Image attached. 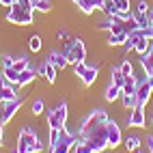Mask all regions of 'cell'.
Returning a JSON list of instances; mask_svg holds the SVG:
<instances>
[{
	"label": "cell",
	"mask_w": 153,
	"mask_h": 153,
	"mask_svg": "<svg viewBox=\"0 0 153 153\" xmlns=\"http://www.w3.org/2000/svg\"><path fill=\"white\" fill-rule=\"evenodd\" d=\"M149 48H151V39H149V37H145V35L138 37V39H136V43H134V50H136L138 54L149 52Z\"/></svg>",
	"instance_id": "cell-21"
},
{
	"label": "cell",
	"mask_w": 153,
	"mask_h": 153,
	"mask_svg": "<svg viewBox=\"0 0 153 153\" xmlns=\"http://www.w3.org/2000/svg\"><path fill=\"white\" fill-rule=\"evenodd\" d=\"M101 4H104V0H80L78 2V9L82 13L91 15V13H95L97 9H101Z\"/></svg>",
	"instance_id": "cell-16"
},
{
	"label": "cell",
	"mask_w": 153,
	"mask_h": 153,
	"mask_svg": "<svg viewBox=\"0 0 153 153\" xmlns=\"http://www.w3.org/2000/svg\"><path fill=\"white\" fill-rule=\"evenodd\" d=\"M37 74L41 76V78H45L48 82L52 84V82H56V74H58V69H56V67H54L52 63H48V60H43V63L37 67Z\"/></svg>",
	"instance_id": "cell-13"
},
{
	"label": "cell",
	"mask_w": 153,
	"mask_h": 153,
	"mask_svg": "<svg viewBox=\"0 0 153 153\" xmlns=\"http://www.w3.org/2000/svg\"><path fill=\"white\" fill-rule=\"evenodd\" d=\"M97 74H99V67L97 63H76L74 65V76H78L80 80H82L84 86H93L95 80H97Z\"/></svg>",
	"instance_id": "cell-6"
},
{
	"label": "cell",
	"mask_w": 153,
	"mask_h": 153,
	"mask_svg": "<svg viewBox=\"0 0 153 153\" xmlns=\"http://www.w3.org/2000/svg\"><path fill=\"white\" fill-rule=\"evenodd\" d=\"M125 41H127V33H110L108 37L110 45H125Z\"/></svg>",
	"instance_id": "cell-24"
},
{
	"label": "cell",
	"mask_w": 153,
	"mask_h": 153,
	"mask_svg": "<svg viewBox=\"0 0 153 153\" xmlns=\"http://www.w3.org/2000/svg\"><path fill=\"white\" fill-rule=\"evenodd\" d=\"M30 110H33V114H35V117H41V114H43V110H45L43 99H35V101H33V108H30Z\"/></svg>",
	"instance_id": "cell-30"
},
{
	"label": "cell",
	"mask_w": 153,
	"mask_h": 153,
	"mask_svg": "<svg viewBox=\"0 0 153 153\" xmlns=\"http://www.w3.org/2000/svg\"><path fill=\"white\" fill-rule=\"evenodd\" d=\"M35 2H41V0H33V4H35Z\"/></svg>",
	"instance_id": "cell-42"
},
{
	"label": "cell",
	"mask_w": 153,
	"mask_h": 153,
	"mask_svg": "<svg viewBox=\"0 0 153 153\" xmlns=\"http://www.w3.org/2000/svg\"><path fill=\"white\" fill-rule=\"evenodd\" d=\"M119 69H121V71H123V76H125V78H127V76H134V67H131V63H129V60H127V58H125V60H123V63H121V65H119Z\"/></svg>",
	"instance_id": "cell-33"
},
{
	"label": "cell",
	"mask_w": 153,
	"mask_h": 153,
	"mask_svg": "<svg viewBox=\"0 0 153 153\" xmlns=\"http://www.w3.org/2000/svg\"><path fill=\"white\" fill-rule=\"evenodd\" d=\"M138 147H140V138L138 136H129V138H125V149L127 151H138Z\"/></svg>",
	"instance_id": "cell-28"
},
{
	"label": "cell",
	"mask_w": 153,
	"mask_h": 153,
	"mask_svg": "<svg viewBox=\"0 0 153 153\" xmlns=\"http://www.w3.org/2000/svg\"><path fill=\"white\" fill-rule=\"evenodd\" d=\"M74 2H76V4H78V2H80V0H74Z\"/></svg>",
	"instance_id": "cell-43"
},
{
	"label": "cell",
	"mask_w": 153,
	"mask_h": 153,
	"mask_svg": "<svg viewBox=\"0 0 153 153\" xmlns=\"http://www.w3.org/2000/svg\"><path fill=\"white\" fill-rule=\"evenodd\" d=\"M63 54L67 56L69 65H76V63H84L86 60V48L80 39H67L65 45H63Z\"/></svg>",
	"instance_id": "cell-5"
},
{
	"label": "cell",
	"mask_w": 153,
	"mask_h": 153,
	"mask_svg": "<svg viewBox=\"0 0 153 153\" xmlns=\"http://www.w3.org/2000/svg\"><path fill=\"white\" fill-rule=\"evenodd\" d=\"M33 11L35 9H28L24 4H19L17 0L9 7V13H7V22L17 24V26H30L33 24Z\"/></svg>",
	"instance_id": "cell-4"
},
{
	"label": "cell",
	"mask_w": 153,
	"mask_h": 153,
	"mask_svg": "<svg viewBox=\"0 0 153 153\" xmlns=\"http://www.w3.org/2000/svg\"><path fill=\"white\" fill-rule=\"evenodd\" d=\"M19 106H22V99L19 97L7 101V104H0V125H7L9 121L15 117V112L19 110Z\"/></svg>",
	"instance_id": "cell-9"
},
{
	"label": "cell",
	"mask_w": 153,
	"mask_h": 153,
	"mask_svg": "<svg viewBox=\"0 0 153 153\" xmlns=\"http://www.w3.org/2000/svg\"><path fill=\"white\" fill-rule=\"evenodd\" d=\"M149 121H151V125H153V110H151V117H149Z\"/></svg>",
	"instance_id": "cell-41"
},
{
	"label": "cell",
	"mask_w": 153,
	"mask_h": 153,
	"mask_svg": "<svg viewBox=\"0 0 153 153\" xmlns=\"http://www.w3.org/2000/svg\"><path fill=\"white\" fill-rule=\"evenodd\" d=\"M136 153H142V151H140V149H138V151H136Z\"/></svg>",
	"instance_id": "cell-44"
},
{
	"label": "cell",
	"mask_w": 153,
	"mask_h": 153,
	"mask_svg": "<svg viewBox=\"0 0 153 153\" xmlns=\"http://www.w3.org/2000/svg\"><path fill=\"white\" fill-rule=\"evenodd\" d=\"M108 121L110 117L101 108H97L80 125V140L86 142L93 153H104L108 149Z\"/></svg>",
	"instance_id": "cell-1"
},
{
	"label": "cell",
	"mask_w": 153,
	"mask_h": 153,
	"mask_svg": "<svg viewBox=\"0 0 153 153\" xmlns=\"http://www.w3.org/2000/svg\"><path fill=\"white\" fill-rule=\"evenodd\" d=\"M140 65H142V69H145V76L153 82V45L149 48V52L140 54Z\"/></svg>",
	"instance_id": "cell-15"
},
{
	"label": "cell",
	"mask_w": 153,
	"mask_h": 153,
	"mask_svg": "<svg viewBox=\"0 0 153 153\" xmlns=\"http://www.w3.org/2000/svg\"><path fill=\"white\" fill-rule=\"evenodd\" d=\"M43 149V142L39 140L35 127L30 125H22V129H19V136H17V142L11 153H41Z\"/></svg>",
	"instance_id": "cell-2"
},
{
	"label": "cell",
	"mask_w": 153,
	"mask_h": 153,
	"mask_svg": "<svg viewBox=\"0 0 153 153\" xmlns=\"http://www.w3.org/2000/svg\"><path fill=\"white\" fill-rule=\"evenodd\" d=\"M78 140H80V136L71 134V131H67V129L63 127V129H58L56 140L48 145V153H69L71 149L78 145Z\"/></svg>",
	"instance_id": "cell-3"
},
{
	"label": "cell",
	"mask_w": 153,
	"mask_h": 153,
	"mask_svg": "<svg viewBox=\"0 0 153 153\" xmlns=\"http://www.w3.org/2000/svg\"><path fill=\"white\" fill-rule=\"evenodd\" d=\"M45 60H48V63H52L58 71H60V69H65V67L69 65V60H67V56L63 54V50H60V52H58V50H52V52L48 54Z\"/></svg>",
	"instance_id": "cell-14"
},
{
	"label": "cell",
	"mask_w": 153,
	"mask_h": 153,
	"mask_svg": "<svg viewBox=\"0 0 153 153\" xmlns=\"http://www.w3.org/2000/svg\"><path fill=\"white\" fill-rule=\"evenodd\" d=\"M13 2H15V0H0V4H2V7H7V9H9V7H11Z\"/></svg>",
	"instance_id": "cell-40"
},
{
	"label": "cell",
	"mask_w": 153,
	"mask_h": 153,
	"mask_svg": "<svg viewBox=\"0 0 153 153\" xmlns=\"http://www.w3.org/2000/svg\"><path fill=\"white\" fill-rule=\"evenodd\" d=\"M37 69H33V67H28V69H24L22 74H19V80H17V84L19 86H26V84H30V82H35L37 80Z\"/></svg>",
	"instance_id": "cell-17"
},
{
	"label": "cell",
	"mask_w": 153,
	"mask_h": 153,
	"mask_svg": "<svg viewBox=\"0 0 153 153\" xmlns=\"http://www.w3.org/2000/svg\"><path fill=\"white\" fill-rule=\"evenodd\" d=\"M136 88H138V78L136 76H127L125 84H123V95H136Z\"/></svg>",
	"instance_id": "cell-19"
},
{
	"label": "cell",
	"mask_w": 153,
	"mask_h": 153,
	"mask_svg": "<svg viewBox=\"0 0 153 153\" xmlns=\"http://www.w3.org/2000/svg\"><path fill=\"white\" fill-rule=\"evenodd\" d=\"M13 67L19 71V74H22L24 69H28L30 67V60L26 58V56H19V58H15V63H13Z\"/></svg>",
	"instance_id": "cell-29"
},
{
	"label": "cell",
	"mask_w": 153,
	"mask_h": 153,
	"mask_svg": "<svg viewBox=\"0 0 153 153\" xmlns=\"http://www.w3.org/2000/svg\"><path fill=\"white\" fill-rule=\"evenodd\" d=\"M110 82L123 88V84H125V76H123V71H121L119 67H112V69H110Z\"/></svg>",
	"instance_id": "cell-20"
},
{
	"label": "cell",
	"mask_w": 153,
	"mask_h": 153,
	"mask_svg": "<svg viewBox=\"0 0 153 153\" xmlns=\"http://www.w3.org/2000/svg\"><path fill=\"white\" fill-rule=\"evenodd\" d=\"M121 93H123V88L110 82V84H108V88H106V99H108V101H117V99L121 97Z\"/></svg>",
	"instance_id": "cell-22"
},
{
	"label": "cell",
	"mask_w": 153,
	"mask_h": 153,
	"mask_svg": "<svg viewBox=\"0 0 153 153\" xmlns=\"http://www.w3.org/2000/svg\"><path fill=\"white\" fill-rule=\"evenodd\" d=\"M151 93H153V82L145 76L142 80H138V88H136V101H138V106L145 108L149 104V99H151Z\"/></svg>",
	"instance_id": "cell-8"
},
{
	"label": "cell",
	"mask_w": 153,
	"mask_h": 153,
	"mask_svg": "<svg viewBox=\"0 0 153 153\" xmlns=\"http://www.w3.org/2000/svg\"><path fill=\"white\" fill-rule=\"evenodd\" d=\"M19 4H24V7H28V9H33V0H17Z\"/></svg>",
	"instance_id": "cell-39"
},
{
	"label": "cell",
	"mask_w": 153,
	"mask_h": 153,
	"mask_svg": "<svg viewBox=\"0 0 153 153\" xmlns=\"http://www.w3.org/2000/svg\"><path fill=\"white\" fill-rule=\"evenodd\" d=\"M33 9H37V11H41V13H48V11H52V2H50V0H41V2H35Z\"/></svg>",
	"instance_id": "cell-31"
},
{
	"label": "cell",
	"mask_w": 153,
	"mask_h": 153,
	"mask_svg": "<svg viewBox=\"0 0 153 153\" xmlns=\"http://www.w3.org/2000/svg\"><path fill=\"white\" fill-rule=\"evenodd\" d=\"M41 45H43V39L39 37V35H33V37H30V41H28L30 52H41Z\"/></svg>",
	"instance_id": "cell-27"
},
{
	"label": "cell",
	"mask_w": 153,
	"mask_h": 153,
	"mask_svg": "<svg viewBox=\"0 0 153 153\" xmlns=\"http://www.w3.org/2000/svg\"><path fill=\"white\" fill-rule=\"evenodd\" d=\"M74 153H93V149H91L86 142H82V140H78V145L74 147Z\"/></svg>",
	"instance_id": "cell-35"
},
{
	"label": "cell",
	"mask_w": 153,
	"mask_h": 153,
	"mask_svg": "<svg viewBox=\"0 0 153 153\" xmlns=\"http://www.w3.org/2000/svg\"><path fill=\"white\" fill-rule=\"evenodd\" d=\"M147 123V119H145V108L142 106H136L134 110L129 112V117H127V125L129 127H145Z\"/></svg>",
	"instance_id": "cell-12"
},
{
	"label": "cell",
	"mask_w": 153,
	"mask_h": 153,
	"mask_svg": "<svg viewBox=\"0 0 153 153\" xmlns=\"http://www.w3.org/2000/svg\"><path fill=\"white\" fill-rule=\"evenodd\" d=\"M147 145H149V153H153V136H147Z\"/></svg>",
	"instance_id": "cell-37"
},
{
	"label": "cell",
	"mask_w": 153,
	"mask_h": 153,
	"mask_svg": "<svg viewBox=\"0 0 153 153\" xmlns=\"http://www.w3.org/2000/svg\"><path fill=\"white\" fill-rule=\"evenodd\" d=\"M2 78H4V80H9V82H13V84H17V80H19V71H17L15 67L2 69ZM17 86H19V84H17Z\"/></svg>",
	"instance_id": "cell-25"
},
{
	"label": "cell",
	"mask_w": 153,
	"mask_h": 153,
	"mask_svg": "<svg viewBox=\"0 0 153 153\" xmlns=\"http://www.w3.org/2000/svg\"><path fill=\"white\" fill-rule=\"evenodd\" d=\"M56 39H63V41H67V39H71V37H69L67 30H58V33H56Z\"/></svg>",
	"instance_id": "cell-36"
},
{
	"label": "cell",
	"mask_w": 153,
	"mask_h": 153,
	"mask_svg": "<svg viewBox=\"0 0 153 153\" xmlns=\"http://www.w3.org/2000/svg\"><path fill=\"white\" fill-rule=\"evenodd\" d=\"M121 142H123L121 129H119V125H117V121H114V119H110V121H108V147H110V149H114V147L121 145Z\"/></svg>",
	"instance_id": "cell-11"
},
{
	"label": "cell",
	"mask_w": 153,
	"mask_h": 153,
	"mask_svg": "<svg viewBox=\"0 0 153 153\" xmlns=\"http://www.w3.org/2000/svg\"><path fill=\"white\" fill-rule=\"evenodd\" d=\"M4 125H0V149H2V145H4V129H2Z\"/></svg>",
	"instance_id": "cell-38"
},
{
	"label": "cell",
	"mask_w": 153,
	"mask_h": 153,
	"mask_svg": "<svg viewBox=\"0 0 153 153\" xmlns=\"http://www.w3.org/2000/svg\"><path fill=\"white\" fill-rule=\"evenodd\" d=\"M17 97V84L9 82L0 76V104H7V101H11Z\"/></svg>",
	"instance_id": "cell-10"
},
{
	"label": "cell",
	"mask_w": 153,
	"mask_h": 153,
	"mask_svg": "<svg viewBox=\"0 0 153 153\" xmlns=\"http://www.w3.org/2000/svg\"><path fill=\"white\" fill-rule=\"evenodd\" d=\"M121 101H123V108H125V110H129V112L138 106L136 95H123V93H121Z\"/></svg>",
	"instance_id": "cell-26"
},
{
	"label": "cell",
	"mask_w": 153,
	"mask_h": 153,
	"mask_svg": "<svg viewBox=\"0 0 153 153\" xmlns=\"http://www.w3.org/2000/svg\"><path fill=\"white\" fill-rule=\"evenodd\" d=\"M149 11H140V9H131V15H134V19H136V24H138V28H147L149 26V15H147Z\"/></svg>",
	"instance_id": "cell-18"
},
{
	"label": "cell",
	"mask_w": 153,
	"mask_h": 153,
	"mask_svg": "<svg viewBox=\"0 0 153 153\" xmlns=\"http://www.w3.org/2000/svg\"><path fill=\"white\" fill-rule=\"evenodd\" d=\"M117 2V9L121 13H131V2L129 0H114Z\"/></svg>",
	"instance_id": "cell-32"
},
{
	"label": "cell",
	"mask_w": 153,
	"mask_h": 153,
	"mask_svg": "<svg viewBox=\"0 0 153 153\" xmlns=\"http://www.w3.org/2000/svg\"><path fill=\"white\" fill-rule=\"evenodd\" d=\"M101 11H104L108 17H117V15H119V9H117V2H114V0H104Z\"/></svg>",
	"instance_id": "cell-23"
},
{
	"label": "cell",
	"mask_w": 153,
	"mask_h": 153,
	"mask_svg": "<svg viewBox=\"0 0 153 153\" xmlns=\"http://www.w3.org/2000/svg\"><path fill=\"white\" fill-rule=\"evenodd\" d=\"M65 123H67V104L60 101V104H56L48 112V127L50 129H63Z\"/></svg>",
	"instance_id": "cell-7"
},
{
	"label": "cell",
	"mask_w": 153,
	"mask_h": 153,
	"mask_svg": "<svg viewBox=\"0 0 153 153\" xmlns=\"http://www.w3.org/2000/svg\"><path fill=\"white\" fill-rule=\"evenodd\" d=\"M13 63H15V58H13V56H9V54H2V56H0V67H2V69L13 67Z\"/></svg>",
	"instance_id": "cell-34"
}]
</instances>
